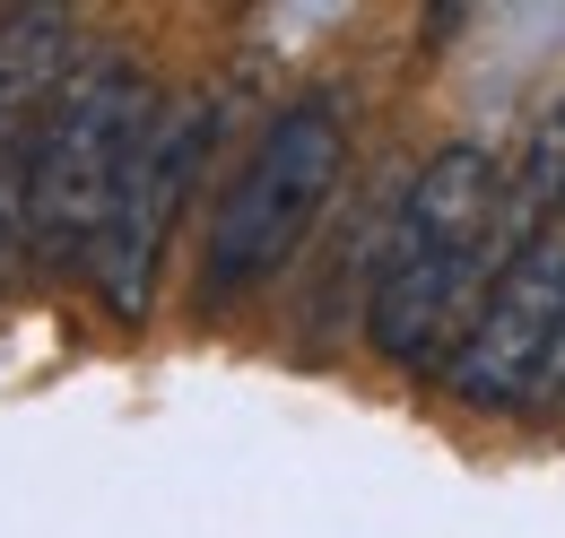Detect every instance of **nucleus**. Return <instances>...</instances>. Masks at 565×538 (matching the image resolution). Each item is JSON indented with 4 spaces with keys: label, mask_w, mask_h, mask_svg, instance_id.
<instances>
[{
    "label": "nucleus",
    "mask_w": 565,
    "mask_h": 538,
    "mask_svg": "<svg viewBox=\"0 0 565 538\" xmlns=\"http://www.w3.org/2000/svg\"><path fill=\"white\" fill-rule=\"evenodd\" d=\"M18 244H26V139L18 148L0 139V269L18 261Z\"/></svg>",
    "instance_id": "6e6552de"
},
{
    "label": "nucleus",
    "mask_w": 565,
    "mask_h": 538,
    "mask_svg": "<svg viewBox=\"0 0 565 538\" xmlns=\"http://www.w3.org/2000/svg\"><path fill=\"white\" fill-rule=\"evenodd\" d=\"M488 217H495V157L479 139L435 148L392 208V244L365 295V338L392 365H435L461 313L488 295Z\"/></svg>",
    "instance_id": "f257e3e1"
},
{
    "label": "nucleus",
    "mask_w": 565,
    "mask_h": 538,
    "mask_svg": "<svg viewBox=\"0 0 565 538\" xmlns=\"http://www.w3.org/2000/svg\"><path fill=\"white\" fill-rule=\"evenodd\" d=\"M340 165H349V114H340V96H296V105H279L270 131L253 139V157L235 165L217 217H210L201 295L235 304L262 278H279L296 261V244L322 226V208L340 192Z\"/></svg>",
    "instance_id": "7ed1b4c3"
},
{
    "label": "nucleus",
    "mask_w": 565,
    "mask_h": 538,
    "mask_svg": "<svg viewBox=\"0 0 565 538\" xmlns=\"http://www.w3.org/2000/svg\"><path fill=\"white\" fill-rule=\"evenodd\" d=\"M62 69V9H9L0 18V122Z\"/></svg>",
    "instance_id": "0eeeda50"
},
{
    "label": "nucleus",
    "mask_w": 565,
    "mask_h": 538,
    "mask_svg": "<svg viewBox=\"0 0 565 538\" xmlns=\"http://www.w3.org/2000/svg\"><path fill=\"white\" fill-rule=\"evenodd\" d=\"M565 365V217L488 278L452 347V391L479 408H531Z\"/></svg>",
    "instance_id": "39448f33"
},
{
    "label": "nucleus",
    "mask_w": 565,
    "mask_h": 538,
    "mask_svg": "<svg viewBox=\"0 0 565 538\" xmlns=\"http://www.w3.org/2000/svg\"><path fill=\"white\" fill-rule=\"evenodd\" d=\"M565 217V96L531 122L522 139V157H513V174H495V217H488V278L522 244H540L548 226Z\"/></svg>",
    "instance_id": "423d86ee"
},
{
    "label": "nucleus",
    "mask_w": 565,
    "mask_h": 538,
    "mask_svg": "<svg viewBox=\"0 0 565 538\" xmlns=\"http://www.w3.org/2000/svg\"><path fill=\"white\" fill-rule=\"evenodd\" d=\"M210 139H217L210 96H174V105L148 114L140 148H131V165H122V183H114V208H105V226H96V252H87L114 322H140L148 313L157 261H166V244H174V217H183V192H192Z\"/></svg>",
    "instance_id": "20e7f679"
},
{
    "label": "nucleus",
    "mask_w": 565,
    "mask_h": 538,
    "mask_svg": "<svg viewBox=\"0 0 565 538\" xmlns=\"http://www.w3.org/2000/svg\"><path fill=\"white\" fill-rule=\"evenodd\" d=\"M148 114H157V96H148L140 62H122V53H96L53 87L44 122L26 131V252L35 261L71 269L96 252V226L114 208V183L140 148Z\"/></svg>",
    "instance_id": "f03ea898"
}]
</instances>
